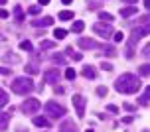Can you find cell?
I'll list each match as a JSON object with an SVG mask.
<instances>
[{
	"label": "cell",
	"instance_id": "c3c4849f",
	"mask_svg": "<svg viewBox=\"0 0 150 132\" xmlns=\"http://www.w3.org/2000/svg\"><path fill=\"white\" fill-rule=\"evenodd\" d=\"M85 132H93V128H89V130H85Z\"/></svg>",
	"mask_w": 150,
	"mask_h": 132
},
{
	"label": "cell",
	"instance_id": "d6a6232c",
	"mask_svg": "<svg viewBox=\"0 0 150 132\" xmlns=\"http://www.w3.org/2000/svg\"><path fill=\"white\" fill-rule=\"evenodd\" d=\"M148 73H150V67H148V63H146V65L140 67V75H142V77H148Z\"/></svg>",
	"mask_w": 150,
	"mask_h": 132
},
{
	"label": "cell",
	"instance_id": "836d02e7",
	"mask_svg": "<svg viewBox=\"0 0 150 132\" xmlns=\"http://www.w3.org/2000/svg\"><path fill=\"white\" fill-rule=\"evenodd\" d=\"M28 14L38 16V14H40V6H30V8H28Z\"/></svg>",
	"mask_w": 150,
	"mask_h": 132
},
{
	"label": "cell",
	"instance_id": "7a4b0ae2",
	"mask_svg": "<svg viewBox=\"0 0 150 132\" xmlns=\"http://www.w3.org/2000/svg\"><path fill=\"white\" fill-rule=\"evenodd\" d=\"M10 85H12V93H16V95H28L34 89V81L30 77H16Z\"/></svg>",
	"mask_w": 150,
	"mask_h": 132
},
{
	"label": "cell",
	"instance_id": "2e32d148",
	"mask_svg": "<svg viewBox=\"0 0 150 132\" xmlns=\"http://www.w3.org/2000/svg\"><path fill=\"white\" fill-rule=\"evenodd\" d=\"M34 124L42 126V128H47V126H50V120H47L45 116H36V118H34Z\"/></svg>",
	"mask_w": 150,
	"mask_h": 132
},
{
	"label": "cell",
	"instance_id": "f35d334b",
	"mask_svg": "<svg viewBox=\"0 0 150 132\" xmlns=\"http://www.w3.org/2000/svg\"><path fill=\"white\" fill-rule=\"evenodd\" d=\"M0 18H2V20H6V18H8V12H6V10H0Z\"/></svg>",
	"mask_w": 150,
	"mask_h": 132
},
{
	"label": "cell",
	"instance_id": "8d00e7d4",
	"mask_svg": "<svg viewBox=\"0 0 150 132\" xmlns=\"http://www.w3.org/2000/svg\"><path fill=\"white\" fill-rule=\"evenodd\" d=\"M0 73H2V75H10V73H12V69H8V67H0Z\"/></svg>",
	"mask_w": 150,
	"mask_h": 132
},
{
	"label": "cell",
	"instance_id": "f546056e",
	"mask_svg": "<svg viewBox=\"0 0 150 132\" xmlns=\"http://www.w3.org/2000/svg\"><path fill=\"white\" fill-rule=\"evenodd\" d=\"M112 40H115V42H122V40H125V34H122V32H112Z\"/></svg>",
	"mask_w": 150,
	"mask_h": 132
},
{
	"label": "cell",
	"instance_id": "1f68e13d",
	"mask_svg": "<svg viewBox=\"0 0 150 132\" xmlns=\"http://www.w3.org/2000/svg\"><path fill=\"white\" fill-rule=\"evenodd\" d=\"M103 49H105V53H109L111 57H115V55H117V52H115V47H111V45H105Z\"/></svg>",
	"mask_w": 150,
	"mask_h": 132
},
{
	"label": "cell",
	"instance_id": "30bf717a",
	"mask_svg": "<svg viewBox=\"0 0 150 132\" xmlns=\"http://www.w3.org/2000/svg\"><path fill=\"white\" fill-rule=\"evenodd\" d=\"M52 24H53L52 16H44V18H36V20H32V26H34V28H47V26H52Z\"/></svg>",
	"mask_w": 150,
	"mask_h": 132
},
{
	"label": "cell",
	"instance_id": "3957f363",
	"mask_svg": "<svg viewBox=\"0 0 150 132\" xmlns=\"http://www.w3.org/2000/svg\"><path fill=\"white\" fill-rule=\"evenodd\" d=\"M146 36H148V24L142 26L140 30H134V32H132V36H130V40H128V44H127V52H125L127 59L134 57V44L140 40V37H146Z\"/></svg>",
	"mask_w": 150,
	"mask_h": 132
},
{
	"label": "cell",
	"instance_id": "d4e9b609",
	"mask_svg": "<svg viewBox=\"0 0 150 132\" xmlns=\"http://www.w3.org/2000/svg\"><path fill=\"white\" fill-rule=\"evenodd\" d=\"M40 47H42V49H52V47H55V44L50 42V40H42V42H40Z\"/></svg>",
	"mask_w": 150,
	"mask_h": 132
},
{
	"label": "cell",
	"instance_id": "e0dca14e",
	"mask_svg": "<svg viewBox=\"0 0 150 132\" xmlns=\"http://www.w3.org/2000/svg\"><path fill=\"white\" fill-rule=\"evenodd\" d=\"M148 97H150V89L146 87V89H144V93L140 95V99H138V103L142 104V107H148Z\"/></svg>",
	"mask_w": 150,
	"mask_h": 132
},
{
	"label": "cell",
	"instance_id": "f6af8a7d",
	"mask_svg": "<svg viewBox=\"0 0 150 132\" xmlns=\"http://www.w3.org/2000/svg\"><path fill=\"white\" fill-rule=\"evenodd\" d=\"M61 2H63V4H71L73 0H61Z\"/></svg>",
	"mask_w": 150,
	"mask_h": 132
},
{
	"label": "cell",
	"instance_id": "bcb514c9",
	"mask_svg": "<svg viewBox=\"0 0 150 132\" xmlns=\"http://www.w3.org/2000/svg\"><path fill=\"white\" fill-rule=\"evenodd\" d=\"M8 0H0V6H4V4H6Z\"/></svg>",
	"mask_w": 150,
	"mask_h": 132
},
{
	"label": "cell",
	"instance_id": "8992f818",
	"mask_svg": "<svg viewBox=\"0 0 150 132\" xmlns=\"http://www.w3.org/2000/svg\"><path fill=\"white\" fill-rule=\"evenodd\" d=\"M73 107H75V112H77V118H83V116H85L87 99H85L83 95H75V97H73Z\"/></svg>",
	"mask_w": 150,
	"mask_h": 132
},
{
	"label": "cell",
	"instance_id": "7402d4cb",
	"mask_svg": "<svg viewBox=\"0 0 150 132\" xmlns=\"http://www.w3.org/2000/svg\"><path fill=\"white\" fill-rule=\"evenodd\" d=\"M83 28H85V24H83L81 20H77V22H73V26H71V32L79 34V32H83Z\"/></svg>",
	"mask_w": 150,
	"mask_h": 132
},
{
	"label": "cell",
	"instance_id": "ffe728a7",
	"mask_svg": "<svg viewBox=\"0 0 150 132\" xmlns=\"http://www.w3.org/2000/svg\"><path fill=\"white\" fill-rule=\"evenodd\" d=\"M65 53H67V55H69L71 59H73V61H81V57H83V55H81L79 52H73L71 47H67V49H65Z\"/></svg>",
	"mask_w": 150,
	"mask_h": 132
},
{
	"label": "cell",
	"instance_id": "484cf974",
	"mask_svg": "<svg viewBox=\"0 0 150 132\" xmlns=\"http://www.w3.org/2000/svg\"><path fill=\"white\" fill-rule=\"evenodd\" d=\"M53 36H55V40H65L67 32H65V30H61V28H57L55 32H53Z\"/></svg>",
	"mask_w": 150,
	"mask_h": 132
},
{
	"label": "cell",
	"instance_id": "d590c367",
	"mask_svg": "<svg viewBox=\"0 0 150 132\" xmlns=\"http://www.w3.org/2000/svg\"><path fill=\"white\" fill-rule=\"evenodd\" d=\"M107 110H109V112H112V114H117V112H119V107H117V104H109V107H107Z\"/></svg>",
	"mask_w": 150,
	"mask_h": 132
},
{
	"label": "cell",
	"instance_id": "ab89813d",
	"mask_svg": "<svg viewBox=\"0 0 150 132\" xmlns=\"http://www.w3.org/2000/svg\"><path fill=\"white\" fill-rule=\"evenodd\" d=\"M122 122H125V124H130V122H132V116H125V118H122Z\"/></svg>",
	"mask_w": 150,
	"mask_h": 132
},
{
	"label": "cell",
	"instance_id": "6da1fadb",
	"mask_svg": "<svg viewBox=\"0 0 150 132\" xmlns=\"http://www.w3.org/2000/svg\"><path fill=\"white\" fill-rule=\"evenodd\" d=\"M142 85V81L138 79V75H132V73H122L119 79L115 81V89L122 93V95H132L136 93Z\"/></svg>",
	"mask_w": 150,
	"mask_h": 132
},
{
	"label": "cell",
	"instance_id": "ba28073f",
	"mask_svg": "<svg viewBox=\"0 0 150 132\" xmlns=\"http://www.w3.org/2000/svg\"><path fill=\"white\" fill-rule=\"evenodd\" d=\"M77 45H79L81 49H99V47H101L95 40H89V37H79Z\"/></svg>",
	"mask_w": 150,
	"mask_h": 132
},
{
	"label": "cell",
	"instance_id": "83f0119b",
	"mask_svg": "<svg viewBox=\"0 0 150 132\" xmlns=\"http://www.w3.org/2000/svg\"><path fill=\"white\" fill-rule=\"evenodd\" d=\"M20 49H24V52H32V42H28V40H24L22 44H20Z\"/></svg>",
	"mask_w": 150,
	"mask_h": 132
},
{
	"label": "cell",
	"instance_id": "52a82bcc",
	"mask_svg": "<svg viewBox=\"0 0 150 132\" xmlns=\"http://www.w3.org/2000/svg\"><path fill=\"white\" fill-rule=\"evenodd\" d=\"M40 107H42V103L38 101V99H28V101H24L22 103V112H26V114H34V112H38L40 110Z\"/></svg>",
	"mask_w": 150,
	"mask_h": 132
},
{
	"label": "cell",
	"instance_id": "603a6c76",
	"mask_svg": "<svg viewBox=\"0 0 150 132\" xmlns=\"http://www.w3.org/2000/svg\"><path fill=\"white\" fill-rule=\"evenodd\" d=\"M4 61L6 63H20V57L18 55H12V53H6L4 55Z\"/></svg>",
	"mask_w": 150,
	"mask_h": 132
},
{
	"label": "cell",
	"instance_id": "8fae6325",
	"mask_svg": "<svg viewBox=\"0 0 150 132\" xmlns=\"http://www.w3.org/2000/svg\"><path fill=\"white\" fill-rule=\"evenodd\" d=\"M10 118H12V112H10V110H8V112H0V132H4L8 128Z\"/></svg>",
	"mask_w": 150,
	"mask_h": 132
},
{
	"label": "cell",
	"instance_id": "5b68a950",
	"mask_svg": "<svg viewBox=\"0 0 150 132\" xmlns=\"http://www.w3.org/2000/svg\"><path fill=\"white\" fill-rule=\"evenodd\" d=\"M93 32H95V34H99L101 37L109 40V37L112 36V24H107V22H97L95 26H93Z\"/></svg>",
	"mask_w": 150,
	"mask_h": 132
},
{
	"label": "cell",
	"instance_id": "d6986e66",
	"mask_svg": "<svg viewBox=\"0 0 150 132\" xmlns=\"http://www.w3.org/2000/svg\"><path fill=\"white\" fill-rule=\"evenodd\" d=\"M99 18H101V22H107V24H112V22H115L112 14H109V12H99Z\"/></svg>",
	"mask_w": 150,
	"mask_h": 132
},
{
	"label": "cell",
	"instance_id": "60d3db41",
	"mask_svg": "<svg viewBox=\"0 0 150 132\" xmlns=\"http://www.w3.org/2000/svg\"><path fill=\"white\" fill-rule=\"evenodd\" d=\"M122 109H127V110H134V107H132V104H128V103H125V104H122Z\"/></svg>",
	"mask_w": 150,
	"mask_h": 132
},
{
	"label": "cell",
	"instance_id": "ee69618b",
	"mask_svg": "<svg viewBox=\"0 0 150 132\" xmlns=\"http://www.w3.org/2000/svg\"><path fill=\"white\" fill-rule=\"evenodd\" d=\"M144 8H150V0H144Z\"/></svg>",
	"mask_w": 150,
	"mask_h": 132
},
{
	"label": "cell",
	"instance_id": "e575fe53",
	"mask_svg": "<svg viewBox=\"0 0 150 132\" xmlns=\"http://www.w3.org/2000/svg\"><path fill=\"white\" fill-rule=\"evenodd\" d=\"M101 69H103V71H112V65L109 61H103V63H101Z\"/></svg>",
	"mask_w": 150,
	"mask_h": 132
},
{
	"label": "cell",
	"instance_id": "f1b7e54d",
	"mask_svg": "<svg viewBox=\"0 0 150 132\" xmlns=\"http://www.w3.org/2000/svg\"><path fill=\"white\" fill-rule=\"evenodd\" d=\"M52 59H53V61H55V63H61V65L65 63V57H63L61 53H53V55H52Z\"/></svg>",
	"mask_w": 150,
	"mask_h": 132
},
{
	"label": "cell",
	"instance_id": "9a60e30c",
	"mask_svg": "<svg viewBox=\"0 0 150 132\" xmlns=\"http://www.w3.org/2000/svg\"><path fill=\"white\" fill-rule=\"evenodd\" d=\"M24 71H26V75H36L40 73V67L34 65V63H28V65H24Z\"/></svg>",
	"mask_w": 150,
	"mask_h": 132
},
{
	"label": "cell",
	"instance_id": "5bb4252c",
	"mask_svg": "<svg viewBox=\"0 0 150 132\" xmlns=\"http://www.w3.org/2000/svg\"><path fill=\"white\" fill-rule=\"evenodd\" d=\"M61 132H77V128H75L73 120H65L63 124H61Z\"/></svg>",
	"mask_w": 150,
	"mask_h": 132
},
{
	"label": "cell",
	"instance_id": "cb8c5ba5",
	"mask_svg": "<svg viewBox=\"0 0 150 132\" xmlns=\"http://www.w3.org/2000/svg\"><path fill=\"white\" fill-rule=\"evenodd\" d=\"M75 77H77V71H75L73 67H67V69H65V79H69V81H73Z\"/></svg>",
	"mask_w": 150,
	"mask_h": 132
},
{
	"label": "cell",
	"instance_id": "ac0fdd59",
	"mask_svg": "<svg viewBox=\"0 0 150 132\" xmlns=\"http://www.w3.org/2000/svg\"><path fill=\"white\" fill-rule=\"evenodd\" d=\"M14 18H16V22H22L24 20V12H22V6L20 4L14 6Z\"/></svg>",
	"mask_w": 150,
	"mask_h": 132
},
{
	"label": "cell",
	"instance_id": "7dc6e473",
	"mask_svg": "<svg viewBox=\"0 0 150 132\" xmlns=\"http://www.w3.org/2000/svg\"><path fill=\"white\" fill-rule=\"evenodd\" d=\"M16 132H26V130H24V128H18V130H16Z\"/></svg>",
	"mask_w": 150,
	"mask_h": 132
},
{
	"label": "cell",
	"instance_id": "44dd1931",
	"mask_svg": "<svg viewBox=\"0 0 150 132\" xmlns=\"http://www.w3.org/2000/svg\"><path fill=\"white\" fill-rule=\"evenodd\" d=\"M71 18H75L73 12H69V10H63V12H59V20H63V22H67V20H71Z\"/></svg>",
	"mask_w": 150,
	"mask_h": 132
},
{
	"label": "cell",
	"instance_id": "4dcf8cb0",
	"mask_svg": "<svg viewBox=\"0 0 150 132\" xmlns=\"http://www.w3.org/2000/svg\"><path fill=\"white\" fill-rule=\"evenodd\" d=\"M107 93H109V89H107V87H103V85L97 87V95L99 97H107Z\"/></svg>",
	"mask_w": 150,
	"mask_h": 132
},
{
	"label": "cell",
	"instance_id": "74e56055",
	"mask_svg": "<svg viewBox=\"0 0 150 132\" xmlns=\"http://www.w3.org/2000/svg\"><path fill=\"white\" fill-rule=\"evenodd\" d=\"M142 55H144V57H148V55H150V47H148V45H144V47H142Z\"/></svg>",
	"mask_w": 150,
	"mask_h": 132
},
{
	"label": "cell",
	"instance_id": "7bdbcfd3",
	"mask_svg": "<svg viewBox=\"0 0 150 132\" xmlns=\"http://www.w3.org/2000/svg\"><path fill=\"white\" fill-rule=\"evenodd\" d=\"M122 2H128V4H136L138 0H122Z\"/></svg>",
	"mask_w": 150,
	"mask_h": 132
},
{
	"label": "cell",
	"instance_id": "7c38bea8",
	"mask_svg": "<svg viewBox=\"0 0 150 132\" xmlns=\"http://www.w3.org/2000/svg\"><path fill=\"white\" fill-rule=\"evenodd\" d=\"M83 77L85 79H97V71L93 65H85L83 67Z\"/></svg>",
	"mask_w": 150,
	"mask_h": 132
},
{
	"label": "cell",
	"instance_id": "4316f807",
	"mask_svg": "<svg viewBox=\"0 0 150 132\" xmlns=\"http://www.w3.org/2000/svg\"><path fill=\"white\" fill-rule=\"evenodd\" d=\"M4 104H8V95L4 93V89L0 87V109H2Z\"/></svg>",
	"mask_w": 150,
	"mask_h": 132
},
{
	"label": "cell",
	"instance_id": "9c48e42d",
	"mask_svg": "<svg viewBox=\"0 0 150 132\" xmlns=\"http://www.w3.org/2000/svg\"><path fill=\"white\" fill-rule=\"evenodd\" d=\"M44 81L50 83V85H55L59 81V69H47L44 73Z\"/></svg>",
	"mask_w": 150,
	"mask_h": 132
},
{
	"label": "cell",
	"instance_id": "b9f144b4",
	"mask_svg": "<svg viewBox=\"0 0 150 132\" xmlns=\"http://www.w3.org/2000/svg\"><path fill=\"white\" fill-rule=\"evenodd\" d=\"M38 2H40V6H47L50 4V0H38Z\"/></svg>",
	"mask_w": 150,
	"mask_h": 132
},
{
	"label": "cell",
	"instance_id": "277c9868",
	"mask_svg": "<svg viewBox=\"0 0 150 132\" xmlns=\"http://www.w3.org/2000/svg\"><path fill=\"white\" fill-rule=\"evenodd\" d=\"M44 110L50 114L52 118H61V116H65V109L61 107L59 103H55V101H47L44 107Z\"/></svg>",
	"mask_w": 150,
	"mask_h": 132
},
{
	"label": "cell",
	"instance_id": "4fadbf2b",
	"mask_svg": "<svg viewBox=\"0 0 150 132\" xmlns=\"http://www.w3.org/2000/svg\"><path fill=\"white\" fill-rule=\"evenodd\" d=\"M138 10H136V6H127V8H120V16L122 18H130V16H134Z\"/></svg>",
	"mask_w": 150,
	"mask_h": 132
}]
</instances>
